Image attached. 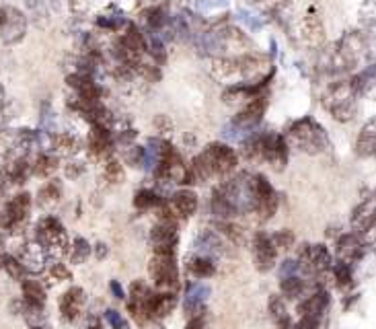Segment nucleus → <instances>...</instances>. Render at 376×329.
<instances>
[{"label":"nucleus","instance_id":"f257e3e1","mask_svg":"<svg viewBox=\"0 0 376 329\" xmlns=\"http://www.w3.org/2000/svg\"><path fill=\"white\" fill-rule=\"evenodd\" d=\"M238 164V155L225 142L208 144L189 167H185L183 183H204L212 177H226Z\"/></svg>","mask_w":376,"mask_h":329},{"label":"nucleus","instance_id":"f03ea898","mask_svg":"<svg viewBox=\"0 0 376 329\" xmlns=\"http://www.w3.org/2000/svg\"><path fill=\"white\" fill-rule=\"evenodd\" d=\"M370 46L362 31H348L327 52V70L337 75L354 73L366 58Z\"/></svg>","mask_w":376,"mask_h":329},{"label":"nucleus","instance_id":"7ed1b4c3","mask_svg":"<svg viewBox=\"0 0 376 329\" xmlns=\"http://www.w3.org/2000/svg\"><path fill=\"white\" fill-rule=\"evenodd\" d=\"M284 138L288 147H294L304 155H321L329 149V136L325 128L310 115L288 124Z\"/></svg>","mask_w":376,"mask_h":329},{"label":"nucleus","instance_id":"20e7f679","mask_svg":"<svg viewBox=\"0 0 376 329\" xmlns=\"http://www.w3.org/2000/svg\"><path fill=\"white\" fill-rule=\"evenodd\" d=\"M358 95L350 79H339L331 82L323 95V107L339 124H348L358 115Z\"/></svg>","mask_w":376,"mask_h":329},{"label":"nucleus","instance_id":"39448f33","mask_svg":"<svg viewBox=\"0 0 376 329\" xmlns=\"http://www.w3.org/2000/svg\"><path fill=\"white\" fill-rule=\"evenodd\" d=\"M267 109V97L265 95H257L251 101H247L245 105H241L238 113L225 126V134L236 140H245L249 138L253 132H257L259 124L263 122Z\"/></svg>","mask_w":376,"mask_h":329},{"label":"nucleus","instance_id":"423d86ee","mask_svg":"<svg viewBox=\"0 0 376 329\" xmlns=\"http://www.w3.org/2000/svg\"><path fill=\"white\" fill-rule=\"evenodd\" d=\"M253 177L251 173H238L230 181H226L220 189H216L230 210L234 214L238 212H251L255 210V189H253Z\"/></svg>","mask_w":376,"mask_h":329},{"label":"nucleus","instance_id":"0eeeda50","mask_svg":"<svg viewBox=\"0 0 376 329\" xmlns=\"http://www.w3.org/2000/svg\"><path fill=\"white\" fill-rule=\"evenodd\" d=\"M29 19L27 15L12 6V4H0V41L4 46H17L27 37Z\"/></svg>","mask_w":376,"mask_h":329},{"label":"nucleus","instance_id":"6e6552de","mask_svg":"<svg viewBox=\"0 0 376 329\" xmlns=\"http://www.w3.org/2000/svg\"><path fill=\"white\" fill-rule=\"evenodd\" d=\"M29 212H31V194L21 191L12 196L0 212V231L10 235L21 233V229L29 218Z\"/></svg>","mask_w":376,"mask_h":329},{"label":"nucleus","instance_id":"1a4fd4ad","mask_svg":"<svg viewBox=\"0 0 376 329\" xmlns=\"http://www.w3.org/2000/svg\"><path fill=\"white\" fill-rule=\"evenodd\" d=\"M35 241L50 253L62 255L68 247V235L64 225L56 216H44L35 227Z\"/></svg>","mask_w":376,"mask_h":329},{"label":"nucleus","instance_id":"9d476101","mask_svg":"<svg viewBox=\"0 0 376 329\" xmlns=\"http://www.w3.org/2000/svg\"><path fill=\"white\" fill-rule=\"evenodd\" d=\"M152 282L158 288V292H177L179 290V267L175 261V255H158L154 253L149 265Z\"/></svg>","mask_w":376,"mask_h":329},{"label":"nucleus","instance_id":"9b49d317","mask_svg":"<svg viewBox=\"0 0 376 329\" xmlns=\"http://www.w3.org/2000/svg\"><path fill=\"white\" fill-rule=\"evenodd\" d=\"M299 270H302L304 274H325L327 270H331L333 265V257L329 253V249L321 243L314 245H304L299 253Z\"/></svg>","mask_w":376,"mask_h":329},{"label":"nucleus","instance_id":"f8f14e48","mask_svg":"<svg viewBox=\"0 0 376 329\" xmlns=\"http://www.w3.org/2000/svg\"><path fill=\"white\" fill-rule=\"evenodd\" d=\"M253 189H255V210L263 220L272 218L278 210V194L267 181L265 175H255L253 177Z\"/></svg>","mask_w":376,"mask_h":329},{"label":"nucleus","instance_id":"ddd939ff","mask_svg":"<svg viewBox=\"0 0 376 329\" xmlns=\"http://www.w3.org/2000/svg\"><path fill=\"white\" fill-rule=\"evenodd\" d=\"M19 259V263L23 265L25 274H41L48 265V251L41 247V243H37L35 239L33 241H27L23 243L19 249V255H15Z\"/></svg>","mask_w":376,"mask_h":329},{"label":"nucleus","instance_id":"4468645a","mask_svg":"<svg viewBox=\"0 0 376 329\" xmlns=\"http://www.w3.org/2000/svg\"><path fill=\"white\" fill-rule=\"evenodd\" d=\"M151 241L154 253L158 255H175V247L179 243V235L175 229V223L158 220L151 231Z\"/></svg>","mask_w":376,"mask_h":329},{"label":"nucleus","instance_id":"2eb2a0df","mask_svg":"<svg viewBox=\"0 0 376 329\" xmlns=\"http://www.w3.org/2000/svg\"><path fill=\"white\" fill-rule=\"evenodd\" d=\"M253 261L259 272H270L276 267L278 261V249L274 245L272 237L265 233H257L253 237Z\"/></svg>","mask_w":376,"mask_h":329},{"label":"nucleus","instance_id":"dca6fc26","mask_svg":"<svg viewBox=\"0 0 376 329\" xmlns=\"http://www.w3.org/2000/svg\"><path fill=\"white\" fill-rule=\"evenodd\" d=\"M88 151L93 153V157L103 159V157H111L113 151V134L107 126L101 124H91V132H88Z\"/></svg>","mask_w":376,"mask_h":329},{"label":"nucleus","instance_id":"f3484780","mask_svg":"<svg viewBox=\"0 0 376 329\" xmlns=\"http://www.w3.org/2000/svg\"><path fill=\"white\" fill-rule=\"evenodd\" d=\"M299 35L308 48H321L325 44V25L321 17L306 15L299 21Z\"/></svg>","mask_w":376,"mask_h":329},{"label":"nucleus","instance_id":"a211bd4d","mask_svg":"<svg viewBox=\"0 0 376 329\" xmlns=\"http://www.w3.org/2000/svg\"><path fill=\"white\" fill-rule=\"evenodd\" d=\"M86 305V292L80 286H73L68 288L62 297H60V315L64 321L75 323L80 317L82 307Z\"/></svg>","mask_w":376,"mask_h":329},{"label":"nucleus","instance_id":"6ab92c4d","mask_svg":"<svg viewBox=\"0 0 376 329\" xmlns=\"http://www.w3.org/2000/svg\"><path fill=\"white\" fill-rule=\"evenodd\" d=\"M210 297V288L206 284H191L185 299H183V313L191 319V317H200L206 313V301Z\"/></svg>","mask_w":376,"mask_h":329},{"label":"nucleus","instance_id":"aec40b11","mask_svg":"<svg viewBox=\"0 0 376 329\" xmlns=\"http://www.w3.org/2000/svg\"><path fill=\"white\" fill-rule=\"evenodd\" d=\"M373 227H375V200L366 198L364 202H360V206L354 208L352 229L358 237H364V235L373 233Z\"/></svg>","mask_w":376,"mask_h":329},{"label":"nucleus","instance_id":"412c9836","mask_svg":"<svg viewBox=\"0 0 376 329\" xmlns=\"http://www.w3.org/2000/svg\"><path fill=\"white\" fill-rule=\"evenodd\" d=\"M66 84L73 88L75 97H80V99L99 101V99L103 97V88H101V84L97 82V79H91V77H84V75L70 73V75L66 77Z\"/></svg>","mask_w":376,"mask_h":329},{"label":"nucleus","instance_id":"4be33fe9","mask_svg":"<svg viewBox=\"0 0 376 329\" xmlns=\"http://www.w3.org/2000/svg\"><path fill=\"white\" fill-rule=\"evenodd\" d=\"M169 210L175 218H189L198 210V196L191 189H179L171 196Z\"/></svg>","mask_w":376,"mask_h":329},{"label":"nucleus","instance_id":"5701e85b","mask_svg":"<svg viewBox=\"0 0 376 329\" xmlns=\"http://www.w3.org/2000/svg\"><path fill=\"white\" fill-rule=\"evenodd\" d=\"M364 247L366 245H364L362 237H358L356 233L344 235L337 241V257L344 263H354L364 257Z\"/></svg>","mask_w":376,"mask_h":329},{"label":"nucleus","instance_id":"b1692460","mask_svg":"<svg viewBox=\"0 0 376 329\" xmlns=\"http://www.w3.org/2000/svg\"><path fill=\"white\" fill-rule=\"evenodd\" d=\"M375 151H376V122L375 118H370V120L362 126V130H360V134H358L356 153H358L360 159H373V157H375Z\"/></svg>","mask_w":376,"mask_h":329},{"label":"nucleus","instance_id":"393cba45","mask_svg":"<svg viewBox=\"0 0 376 329\" xmlns=\"http://www.w3.org/2000/svg\"><path fill=\"white\" fill-rule=\"evenodd\" d=\"M194 247L198 251V255L210 257L214 259L216 255H220L225 251V241L214 233V231H204L198 235V239L194 241Z\"/></svg>","mask_w":376,"mask_h":329},{"label":"nucleus","instance_id":"a878e982","mask_svg":"<svg viewBox=\"0 0 376 329\" xmlns=\"http://www.w3.org/2000/svg\"><path fill=\"white\" fill-rule=\"evenodd\" d=\"M82 149V142L80 138L73 134V132H54V138H52V151L56 155H64V157H75L76 153Z\"/></svg>","mask_w":376,"mask_h":329},{"label":"nucleus","instance_id":"bb28decb","mask_svg":"<svg viewBox=\"0 0 376 329\" xmlns=\"http://www.w3.org/2000/svg\"><path fill=\"white\" fill-rule=\"evenodd\" d=\"M177 305V297L173 292H152L149 301L151 317H167Z\"/></svg>","mask_w":376,"mask_h":329},{"label":"nucleus","instance_id":"cd10ccee","mask_svg":"<svg viewBox=\"0 0 376 329\" xmlns=\"http://www.w3.org/2000/svg\"><path fill=\"white\" fill-rule=\"evenodd\" d=\"M329 307V292L327 290H319L314 292L312 297H308L301 307H299V313L302 315H308V317H317L321 319V315L325 313V309Z\"/></svg>","mask_w":376,"mask_h":329},{"label":"nucleus","instance_id":"c85d7f7f","mask_svg":"<svg viewBox=\"0 0 376 329\" xmlns=\"http://www.w3.org/2000/svg\"><path fill=\"white\" fill-rule=\"evenodd\" d=\"M21 290H23V301L29 303V305H35V307H44L46 301H48V294H46V288L37 282V280H23L21 282Z\"/></svg>","mask_w":376,"mask_h":329},{"label":"nucleus","instance_id":"c756f323","mask_svg":"<svg viewBox=\"0 0 376 329\" xmlns=\"http://www.w3.org/2000/svg\"><path fill=\"white\" fill-rule=\"evenodd\" d=\"M58 167H60V161H58L56 155H52V153H41V155L33 161V164H31V173H33L35 177L48 179V177H52V175L58 171Z\"/></svg>","mask_w":376,"mask_h":329},{"label":"nucleus","instance_id":"7c9ffc66","mask_svg":"<svg viewBox=\"0 0 376 329\" xmlns=\"http://www.w3.org/2000/svg\"><path fill=\"white\" fill-rule=\"evenodd\" d=\"M62 200V185L60 181L52 179L46 185H41V189L37 191V202L41 208H54L58 202Z\"/></svg>","mask_w":376,"mask_h":329},{"label":"nucleus","instance_id":"2f4dec72","mask_svg":"<svg viewBox=\"0 0 376 329\" xmlns=\"http://www.w3.org/2000/svg\"><path fill=\"white\" fill-rule=\"evenodd\" d=\"M187 270H189V274L196 276V278H212V276L216 274L214 259L204 257V255L189 257V259H187Z\"/></svg>","mask_w":376,"mask_h":329},{"label":"nucleus","instance_id":"473e14b6","mask_svg":"<svg viewBox=\"0 0 376 329\" xmlns=\"http://www.w3.org/2000/svg\"><path fill=\"white\" fill-rule=\"evenodd\" d=\"M130 21L124 17V12H113V15H99L97 17V27H101V29H105V31H109V33H115V31H120V29H124L126 25H128Z\"/></svg>","mask_w":376,"mask_h":329},{"label":"nucleus","instance_id":"72a5a7b5","mask_svg":"<svg viewBox=\"0 0 376 329\" xmlns=\"http://www.w3.org/2000/svg\"><path fill=\"white\" fill-rule=\"evenodd\" d=\"M280 292H282V297L294 301V299L302 297V292H304V282H302L299 276H286V278H282V282H280Z\"/></svg>","mask_w":376,"mask_h":329},{"label":"nucleus","instance_id":"f704fd0d","mask_svg":"<svg viewBox=\"0 0 376 329\" xmlns=\"http://www.w3.org/2000/svg\"><path fill=\"white\" fill-rule=\"evenodd\" d=\"M162 204H164L162 198L156 191H152V189H140L136 194V198H134V206L138 210H151V208H158Z\"/></svg>","mask_w":376,"mask_h":329},{"label":"nucleus","instance_id":"c9c22d12","mask_svg":"<svg viewBox=\"0 0 376 329\" xmlns=\"http://www.w3.org/2000/svg\"><path fill=\"white\" fill-rule=\"evenodd\" d=\"M0 267L12 278V280H17V282H23L25 278H27V274H25V270H23V265L19 263V259L15 257V255H10V253H6V255H2V261H0Z\"/></svg>","mask_w":376,"mask_h":329},{"label":"nucleus","instance_id":"e433bc0d","mask_svg":"<svg viewBox=\"0 0 376 329\" xmlns=\"http://www.w3.org/2000/svg\"><path fill=\"white\" fill-rule=\"evenodd\" d=\"M91 253H93L91 243L84 237H76L73 245H70V261L73 263H84L91 257Z\"/></svg>","mask_w":376,"mask_h":329},{"label":"nucleus","instance_id":"4c0bfd02","mask_svg":"<svg viewBox=\"0 0 376 329\" xmlns=\"http://www.w3.org/2000/svg\"><path fill=\"white\" fill-rule=\"evenodd\" d=\"M105 179L111 181V183H122L126 179V171H124V164L120 163L118 159L109 157L107 163H105V171H103Z\"/></svg>","mask_w":376,"mask_h":329},{"label":"nucleus","instance_id":"58836bf2","mask_svg":"<svg viewBox=\"0 0 376 329\" xmlns=\"http://www.w3.org/2000/svg\"><path fill=\"white\" fill-rule=\"evenodd\" d=\"M93 8H95V0H68V10L76 19L88 17L93 12Z\"/></svg>","mask_w":376,"mask_h":329},{"label":"nucleus","instance_id":"ea45409f","mask_svg":"<svg viewBox=\"0 0 376 329\" xmlns=\"http://www.w3.org/2000/svg\"><path fill=\"white\" fill-rule=\"evenodd\" d=\"M331 267H333V274H335V280H337L339 288H346V286L352 284V267H350V263L339 261V263H335Z\"/></svg>","mask_w":376,"mask_h":329},{"label":"nucleus","instance_id":"a19ab883","mask_svg":"<svg viewBox=\"0 0 376 329\" xmlns=\"http://www.w3.org/2000/svg\"><path fill=\"white\" fill-rule=\"evenodd\" d=\"M216 229L225 235L230 243H241V241H243V231H241L236 225L228 223V220H220V223H216Z\"/></svg>","mask_w":376,"mask_h":329},{"label":"nucleus","instance_id":"79ce46f5","mask_svg":"<svg viewBox=\"0 0 376 329\" xmlns=\"http://www.w3.org/2000/svg\"><path fill=\"white\" fill-rule=\"evenodd\" d=\"M270 313H272V317L276 319V323L278 321H282V319H288L290 315H288V311H286V305H284V299L282 297H278V294H272V299H270Z\"/></svg>","mask_w":376,"mask_h":329},{"label":"nucleus","instance_id":"37998d69","mask_svg":"<svg viewBox=\"0 0 376 329\" xmlns=\"http://www.w3.org/2000/svg\"><path fill=\"white\" fill-rule=\"evenodd\" d=\"M86 173V164L82 163L80 159H75V157H68L66 159V163H64V175L68 177V179H80L82 175Z\"/></svg>","mask_w":376,"mask_h":329},{"label":"nucleus","instance_id":"c03bdc74","mask_svg":"<svg viewBox=\"0 0 376 329\" xmlns=\"http://www.w3.org/2000/svg\"><path fill=\"white\" fill-rule=\"evenodd\" d=\"M360 17H362V25L373 31V25H375V2L373 0H366L362 6H360Z\"/></svg>","mask_w":376,"mask_h":329},{"label":"nucleus","instance_id":"a18cd8bd","mask_svg":"<svg viewBox=\"0 0 376 329\" xmlns=\"http://www.w3.org/2000/svg\"><path fill=\"white\" fill-rule=\"evenodd\" d=\"M50 274H52V278L54 280H58V282H66V280H73V272L62 263V261H54L52 265H50Z\"/></svg>","mask_w":376,"mask_h":329},{"label":"nucleus","instance_id":"49530a36","mask_svg":"<svg viewBox=\"0 0 376 329\" xmlns=\"http://www.w3.org/2000/svg\"><path fill=\"white\" fill-rule=\"evenodd\" d=\"M272 241H274L276 249H284V251H286V249H290V247L294 245L297 239H294V233H292V231L284 229V231H280Z\"/></svg>","mask_w":376,"mask_h":329},{"label":"nucleus","instance_id":"de8ad7c7","mask_svg":"<svg viewBox=\"0 0 376 329\" xmlns=\"http://www.w3.org/2000/svg\"><path fill=\"white\" fill-rule=\"evenodd\" d=\"M105 317H107L109 326H111L113 329H126V319H124L118 311L107 309V311H105Z\"/></svg>","mask_w":376,"mask_h":329},{"label":"nucleus","instance_id":"09e8293b","mask_svg":"<svg viewBox=\"0 0 376 329\" xmlns=\"http://www.w3.org/2000/svg\"><path fill=\"white\" fill-rule=\"evenodd\" d=\"M154 128L162 134V132H173V122L169 120V115H156L154 118Z\"/></svg>","mask_w":376,"mask_h":329},{"label":"nucleus","instance_id":"8fccbe9b","mask_svg":"<svg viewBox=\"0 0 376 329\" xmlns=\"http://www.w3.org/2000/svg\"><path fill=\"white\" fill-rule=\"evenodd\" d=\"M297 272H299V263H297L294 259H286V261L280 265V276H282V278H286V276H297Z\"/></svg>","mask_w":376,"mask_h":329},{"label":"nucleus","instance_id":"3c124183","mask_svg":"<svg viewBox=\"0 0 376 329\" xmlns=\"http://www.w3.org/2000/svg\"><path fill=\"white\" fill-rule=\"evenodd\" d=\"M109 288H111V292H113V297H115V299H120V301H124V299H126V292H124V288H122L120 280H111V282H109Z\"/></svg>","mask_w":376,"mask_h":329},{"label":"nucleus","instance_id":"603ef678","mask_svg":"<svg viewBox=\"0 0 376 329\" xmlns=\"http://www.w3.org/2000/svg\"><path fill=\"white\" fill-rule=\"evenodd\" d=\"M185 329H206V319H204V315H200V317H191Z\"/></svg>","mask_w":376,"mask_h":329},{"label":"nucleus","instance_id":"864d4df0","mask_svg":"<svg viewBox=\"0 0 376 329\" xmlns=\"http://www.w3.org/2000/svg\"><path fill=\"white\" fill-rule=\"evenodd\" d=\"M93 251H95V257H97V259H105L107 253H109V247L105 245V243H97Z\"/></svg>","mask_w":376,"mask_h":329},{"label":"nucleus","instance_id":"5fc2aeb1","mask_svg":"<svg viewBox=\"0 0 376 329\" xmlns=\"http://www.w3.org/2000/svg\"><path fill=\"white\" fill-rule=\"evenodd\" d=\"M4 105H6V91H4V84L0 82V113L4 109Z\"/></svg>","mask_w":376,"mask_h":329},{"label":"nucleus","instance_id":"6e6d98bb","mask_svg":"<svg viewBox=\"0 0 376 329\" xmlns=\"http://www.w3.org/2000/svg\"><path fill=\"white\" fill-rule=\"evenodd\" d=\"M84 329H101V326H99V321H97V319H91V321H88V326H86Z\"/></svg>","mask_w":376,"mask_h":329},{"label":"nucleus","instance_id":"4d7b16f0","mask_svg":"<svg viewBox=\"0 0 376 329\" xmlns=\"http://www.w3.org/2000/svg\"><path fill=\"white\" fill-rule=\"evenodd\" d=\"M249 2H253V4H257V2H261V4H263V2H265V0H249Z\"/></svg>","mask_w":376,"mask_h":329},{"label":"nucleus","instance_id":"13d9d810","mask_svg":"<svg viewBox=\"0 0 376 329\" xmlns=\"http://www.w3.org/2000/svg\"><path fill=\"white\" fill-rule=\"evenodd\" d=\"M31 329H46V328H37V326H35V328H31Z\"/></svg>","mask_w":376,"mask_h":329},{"label":"nucleus","instance_id":"bf43d9fd","mask_svg":"<svg viewBox=\"0 0 376 329\" xmlns=\"http://www.w3.org/2000/svg\"><path fill=\"white\" fill-rule=\"evenodd\" d=\"M183 2H189V0H183Z\"/></svg>","mask_w":376,"mask_h":329}]
</instances>
